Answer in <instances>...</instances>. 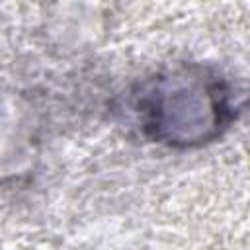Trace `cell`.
Masks as SVG:
<instances>
[{"label":"cell","instance_id":"obj_1","mask_svg":"<svg viewBox=\"0 0 250 250\" xmlns=\"http://www.w3.org/2000/svg\"><path fill=\"white\" fill-rule=\"evenodd\" d=\"M143 131L170 146H193L223 133L234 117L230 86L203 66H182L145 84L137 96Z\"/></svg>","mask_w":250,"mask_h":250}]
</instances>
